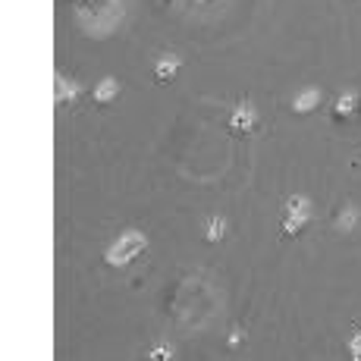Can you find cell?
Masks as SVG:
<instances>
[{"label": "cell", "instance_id": "cell-1", "mask_svg": "<svg viewBox=\"0 0 361 361\" xmlns=\"http://www.w3.org/2000/svg\"><path fill=\"white\" fill-rule=\"evenodd\" d=\"M73 10L79 13V23L92 38H104V35L116 32L123 23L126 4L123 0H73Z\"/></svg>", "mask_w": 361, "mask_h": 361}, {"label": "cell", "instance_id": "cell-2", "mask_svg": "<svg viewBox=\"0 0 361 361\" xmlns=\"http://www.w3.org/2000/svg\"><path fill=\"white\" fill-rule=\"evenodd\" d=\"M148 252V235L142 230H126L120 233L114 242H110V248L104 252V264H110V267H126L135 258H142V255Z\"/></svg>", "mask_w": 361, "mask_h": 361}, {"label": "cell", "instance_id": "cell-3", "mask_svg": "<svg viewBox=\"0 0 361 361\" xmlns=\"http://www.w3.org/2000/svg\"><path fill=\"white\" fill-rule=\"evenodd\" d=\"M314 217V204L308 195H289L286 198V214H283V235H298Z\"/></svg>", "mask_w": 361, "mask_h": 361}, {"label": "cell", "instance_id": "cell-4", "mask_svg": "<svg viewBox=\"0 0 361 361\" xmlns=\"http://www.w3.org/2000/svg\"><path fill=\"white\" fill-rule=\"evenodd\" d=\"M230 129L235 135H248V132L258 129V110H255L252 101H239L230 116Z\"/></svg>", "mask_w": 361, "mask_h": 361}, {"label": "cell", "instance_id": "cell-5", "mask_svg": "<svg viewBox=\"0 0 361 361\" xmlns=\"http://www.w3.org/2000/svg\"><path fill=\"white\" fill-rule=\"evenodd\" d=\"M361 114V92L358 88H345L343 94L336 98V104H333V120H355V116Z\"/></svg>", "mask_w": 361, "mask_h": 361}, {"label": "cell", "instance_id": "cell-6", "mask_svg": "<svg viewBox=\"0 0 361 361\" xmlns=\"http://www.w3.org/2000/svg\"><path fill=\"white\" fill-rule=\"evenodd\" d=\"M79 98H82V85H79V82H73L69 75L57 73V79H54V101H57V107H66V104H73Z\"/></svg>", "mask_w": 361, "mask_h": 361}, {"label": "cell", "instance_id": "cell-7", "mask_svg": "<svg viewBox=\"0 0 361 361\" xmlns=\"http://www.w3.org/2000/svg\"><path fill=\"white\" fill-rule=\"evenodd\" d=\"M321 101H324V92L321 88H302V92L293 98V114H311V110H317L321 107Z\"/></svg>", "mask_w": 361, "mask_h": 361}, {"label": "cell", "instance_id": "cell-8", "mask_svg": "<svg viewBox=\"0 0 361 361\" xmlns=\"http://www.w3.org/2000/svg\"><path fill=\"white\" fill-rule=\"evenodd\" d=\"M333 224H336L339 233H355L358 226H361V207L352 204V201H345L343 211L336 214V220H333Z\"/></svg>", "mask_w": 361, "mask_h": 361}, {"label": "cell", "instance_id": "cell-9", "mask_svg": "<svg viewBox=\"0 0 361 361\" xmlns=\"http://www.w3.org/2000/svg\"><path fill=\"white\" fill-rule=\"evenodd\" d=\"M179 69H183V57L179 54H164L154 63V75H157V82H173L179 75Z\"/></svg>", "mask_w": 361, "mask_h": 361}, {"label": "cell", "instance_id": "cell-10", "mask_svg": "<svg viewBox=\"0 0 361 361\" xmlns=\"http://www.w3.org/2000/svg\"><path fill=\"white\" fill-rule=\"evenodd\" d=\"M116 94H120V79L116 75H107V79H101L98 85H94V104H110V101H116Z\"/></svg>", "mask_w": 361, "mask_h": 361}, {"label": "cell", "instance_id": "cell-11", "mask_svg": "<svg viewBox=\"0 0 361 361\" xmlns=\"http://www.w3.org/2000/svg\"><path fill=\"white\" fill-rule=\"evenodd\" d=\"M226 233H230V224H226V217H220V214H214V217H207V224H204V239L207 242H224L226 239Z\"/></svg>", "mask_w": 361, "mask_h": 361}, {"label": "cell", "instance_id": "cell-12", "mask_svg": "<svg viewBox=\"0 0 361 361\" xmlns=\"http://www.w3.org/2000/svg\"><path fill=\"white\" fill-rule=\"evenodd\" d=\"M148 358H151V361H173V358H176V345H170V343H154V345H151V352H148Z\"/></svg>", "mask_w": 361, "mask_h": 361}, {"label": "cell", "instance_id": "cell-13", "mask_svg": "<svg viewBox=\"0 0 361 361\" xmlns=\"http://www.w3.org/2000/svg\"><path fill=\"white\" fill-rule=\"evenodd\" d=\"M349 349H352V358H361V330L349 339Z\"/></svg>", "mask_w": 361, "mask_h": 361}, {"label": "cell", "instance_id": "cell-14", "mask_svg": "<svg viewBox=\"0 0 361 361\" xmlns=\"http://www.w3.org/2000/svg\"><path fill=\"white\" fill-rule=\"evenodd\" d=\"M242 343H245V330L239 327V330H233V333H230V345H242Z\"/></svg>", "mask_w": 361, "mask_h": 361}, {"label": "cell", "instance_id": "cell-15", "mask_svg": "<svg viewBox=\"0 0 361 361\" xmlns=\"http://www.w3.org/2000/svg\"><path fill=\"white\" fill-rule=\"evenodd\" d=\"M195 4H211V0H195Z\"/></svg>", "mask_w": 361, "mask_h": 361}]
</instances>
